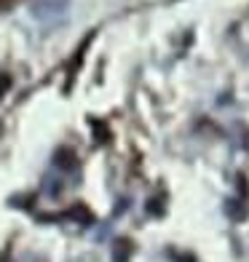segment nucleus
Wrapping results in <instances>:
<instances>
[{"label": "nucleus", "mask_w": 249, "mask_h": 262, "mask_svg": "<svg viewBox=\"0 0 249 262\" xmlns=\"http://www.w3.org/2000/svg\"><path fill=\"white\" fill-rule=\"evenodd\" d=\"M67 11V0H38L32 6V16L40 21H51L56 16H65Z\"/></svg>", "instance_id": "nucleus-1"}]
</instances>
